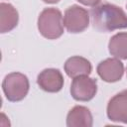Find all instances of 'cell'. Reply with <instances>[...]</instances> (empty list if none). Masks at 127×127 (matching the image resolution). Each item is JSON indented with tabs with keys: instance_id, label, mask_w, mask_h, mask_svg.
Masks as SVG:
<instances>
[{
	"instance_id": "5",
	"label": "cell",
	"mask_w": 127,
	"mask_h": 127,
	"mask_svg": "<svg viewBox=\"0 0 127 127\" xmlns=\"http://www.w3.org/2000/svg\"><path fill=\"white\" fill-rule=\"evenodd\" d=\"M97 92L96 79L88 75H79L73 77L70 84V94L77 101H89Z\"/></svg>"
},
{
	"instance_id": "3",
	"label": "cell",
	"mask_w": 127,
	"mask_h": 127,
	"mask_svg": "<svg viewBox=\"0 0 127 127\" xmlns=\"http://www.w3.org/2000/svg\"><path fill=\"white\" fill-rule=\"evenodd\" d=\"M29 79L21 72L7 74L2 82V89L6 98L11 102L21 101L29 91Z\"/></svg>"
},
{
	"instance_id": "12",
	"label": "cell",
	"mask_w": 127,
	"mask_h": 127,
	"mask_svg": "<svg viewBox=\"0 0 127 127\" xmlns=\"http://www.w3.org/2000/svg\"><path fill=\"white\" fill-rule=\"evenodd\" d=\"M108 50L111 56L127 60V32H119L112 36L108 43Z\"/></svg>"
},
{
	"instance_id": "1",
	"label": "cell",
	"mask_w": 127,
	"mask_h": 127,
	"mask_svg": "<svg viewBox=\"0 0 127 127\" xmlns=\"http://www.w3.org/2000/svg\"><path fill=\"white\" fill-rule=\"evenodd\" d=\"M92 26L99 32H113L127 28V15L124 10L114 4L103 3L90 10Z\"/></svg>"
},
{
	"instance_id": "10",
	"label": "cell",
	"mask_w": 127,
	"mask_h": 127,
	"mask_svg": "<svg viewBox=\"0 0 127 127\" xmlns=\"http://www.w3.org/2000/svg\"><path fill=\"white\" fill-rule=\"evenodd\" d=\"M66 126L68 127H78L92 126V115L90 110L81 105H76L72 107L66 116Z\"/></svg>"
},
{
	"instance_id": "11",
	"label": "cell",
	"mask_w": 127,
	"mask_h": 127,
	"mask_svg": "<svg viewBox=\"0 0 127 127\" xmlns=\"http://www.w3.org/2000/svg\"><path fill=\"white\" fill-rule=\"evenodd\" d=\"M19 16L13 5L2 2L0 4V31L2 34L12 31L18 25Z\"/></svg>"
},
{
	"instance_id": "7",
	"label": "cell",
	"mask_w": 127,
	"mask_h": 127,
	"mask_svg": "<svg viewBox=\"0 0 127 127\" xmlns=\"http://www.w3.org/2000/svg\"><path fill=\"white\" fill-rule=\"evenodd\" d=\"M98 75L106 82H115L122 78L124 65L117 58H108L100 62L96 67Z\"/></svg>"
},
{
	"instance_id": "9",
	"label": "cell",
	"mask_w": 127,
	"mask_h": 127,
	"mask_svg": "<svg viewBox=\"0 0 127 127\" xmlns=\"http://www.w3.org/2000/svg\"><path fill=\"white\" fill-rule=\"evenodd\" d=\"M65 73L69 77H76L79 75H88L91 72L92 66L90 62L82 57L73 56L68 58L64 65Z\"/></svg>"
},
{
	"instance_id": "16",
	"label": "cell",
	"mask_w": 127,
	"mask_h": 127,
	"mask_svg": "<svg viewBox=\"0 0 127 127\" xmlns=\"http://www.w3.org/2000/svg\"><path fill=\"white\" fill-rule=\"evenodd\" d=\"M126 7H127V4H126Z\"/></svg>"
},
{
	"instance_id": "13",
	"label": "cell",
	"mask_w": 127,
	"mask_h": 127,
	"mask_svg": "<svg viewBox=\"0 0 127 127\" xmlns=\"http://www.w3.org/2000/svg\"><path fill=\"white\" fill-rule=\"evenodd\" d=\"M77 1L85 6H90V7H94L101 2V0H77Z\"/></svg>"
},
{
	"instance_id": "4",
	"label": "cell",
	"mask_w": 127,
	"mask_h": 127,
	"mask_svg": "<svg viewBox=\"0 0 127 127\" xmlns=\"http://www.w3.org/2000/svg\"><path fill=\"white\" fill-rule=\"evenodd\" d=\"M89 12L79 5H71L64 15V26L68 33L77 34L83 32L89 25Z\"/></svg>"
},
{
	"instance_id": "2",
	"label": "cell",
	"mask_w": 127,
	"mask_h": 127,
	"mask_svg": "<svg viewBox=\"0 0 127 127\" xmlns=\"http://www.w3.org/2000/svg\"><path fill=\"white\" fill-rule=\"evenodd\" d=\"M40 34L50 40L60 38L64 34V18L62 12L54 7L45 8L38 18Z\"/></svg>"
},
{
	"instance_id": "6",
	"label": "cell",
	"mask_w": 127,
	"mask_h": 127,
	"mask_svg": "<svg viewBox=\"0 0 127 127\" xmlns=\"http://www.w3.org/2000/svg\"><path fill=\"white\" fill-rule=\"evenodd\" d=\"M106 113L111 121L127 123V89L120 91L110 98Z\"/></svg>"
},
{
	"instance_id": "8",
	"label": "cell",
	"mask_w": 127,
	"mask_h": 127,
	"mask_svg": "<svg viewBox=\"0 0 127 127\" xmlns=\"http://www.w3.org/2000/svg\"><path fill=\"white\" fill-rule=\"evenodd\" d=\"M37 83L47 92H58L64 86V76L58 68H46L38 74Z\"/></svg>"
},
{
	"instance_id": "15",
	"label": "cell",
	"mask_w": 127,
	"mask_h": 127,
	"mask_svg": "<svg viewBox=\"0 0 127 127\" xmlns=\"http://www.w3.org/2000/svg\"><path fill=\"white\" fill-rule=\"evenodd\" d=\"M126 71H127V67H126Z\"/></svg>"
},
{
	"instance_id": "14",
	"label": "cell",
	"mask_w": 127,
	"mask_h": 127,
	"mask_svg": "<svg viewBox=\"0 0 127 127\" xmlns=\"http://www.w3.org/2000/svg\"><path fill=\"white\" fill-rule=\"evenodd\" d=\"M45 3H50V4H55V3H58L60 0H43Z\"/></svg>"
}]
</instances>
